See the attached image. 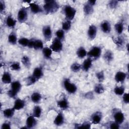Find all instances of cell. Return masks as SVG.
I'll return each mask as SVG.
<instances>
[{"mask_svg": "<svg viewBox=\"0 0 129 129\" xmlns=\"http://www.w3.org/2000/svg\"><path fill=\"white\" fill-rule=\"evenodd\" d=\"M10 69L11 70L13 71H18L20 70L21 69V66L20 63L18 62H14L12 63L10 66Z\"/></svg>", "mask_w": 129, "mask_h": 129, "instance_id": "b9f144b4", "label": "cell"}, {"mask_svg": "<svg viewBox=\"0 0 129 129\" xmlns=\"http://www.w3.org/2000/svg\"><path fill=\"white\" fill-rule=\"evenodd\" d=\"M97 29L95 25H91L89 26L87 34H88V36L90 40H93L96 37V36L97 34Z\"/></svg>", "mask_w": 129, "mask_h": 129, "instance_id": "30bf717a", "label": "cell"}, {"mask_svg": "<svg viewBox=\"0 0 129 129\" xmlns=\"http://www.w3.org/2000/svg\"><path fill=\"white\" fill-rule=\"evenodd\" d=\"M21 87L22 85L19 81H16L13 82L11 83V89L8 92V96L11 98H15L21 90Z\"/></svg>", "mask_w": 129, "mask_h": 129, "instance_id": "7a4b0ae2", "label": "cell"}, {"mask_svg": "<svg viewBox=\"0 0 129 129\" xmlns=\"http://www.w3.org/2000/svg\"><path fill=\"white\" fill-rule=\"evenodd\" d=\"M118 2L117 1H110L108 3V6L111 9H114L117 7Z\"/></svg>", "mask_w": 129, "mask_h": 129, "instance_id": "f6af8a7d", "label": "cell"}, {"mask_svg": "<svg viewBox=\"0 0 129 129\" xmlns=\"http://www.w3.org/2000/svg\"><path fill=\"white\" fill-rule=\"evenodd\" d=\"M114 43L118 46H122L124 43V40L121 37L118 36L116 37H113L112 38Z\"/></svg>", "mask_w": 129, "mask_h": 129, "instance_id": "e575fe53", "label": "cell"}, {"mask_svg": "<svg viewBox=\"0 0 129 129\" xmlns=\"http://www.w3.org/2000/svg\"><path fill=\"white\" fill-rule=\"evenodd\" d=\"M25 105V102L24 100L21 99H17L15 100L13 108L17 110L22 109L24 107Z\"/></svg>", "mask_w": 129, "mask_h": 129, "instance_id": "e0dca14e", "label": "cell"}, {"mask_svg": "<svg viewBox=\"0 0 129 129\" xmlns=\"http://www.w3.org/2000/svg\"><path fill=\"white\" fill-rule=\"evenodd\" d=\"M35 117L33 115L29 116L26 119V126L28 128H33L37 124Z\"/></svg>", "mask_w": 129, "mask_h": 129, "instance_id": "7c38bea8", "label": "cell"}, {"mask_svg": "<svg viewBox=\"0 0 129 129\" xmlns=\"http://www.w3.org/2000/svg\"><path fill=\"white\" fill-rule=\"evenodd\" d=\"M33 48L35 50H40L43 48V43L41 40L37 39L34 41Z\"/></svg>", "mask_w": 129, "mask_h": 129, "instance_id": "1f68e13d", "label": "cell"}, {"mask_svg": "<svg viewBox=\"0 0 129 129\" xmlns=\"http://www.w3.org/2000/svg\"><path fill=\"white\" fill-rule=\"evenodd\" d=\"M62 47L63 45L61 41L57 38H55L54 39L51 45L50 46V48L53 51L59 52L62 50Z\"/></svg>", "mask_w": 129, "mask_h": 129, "instance_id": "5b68a950", "label": "cell"}, {"mask_svg": "<svg viewBox=\"0 0 129 129\" xmlns=\"http://www.w3.org/2000/svg\"><path fill=\"white\" fill-rule=\"evenodd\" d=\"M2 129L7 128V129H10L11 128V124L9 122H6L2 124L1 126Z\"/></svg>", "mask_w": 129, "mask_h": 129, "instance_id": "681fc988", "label": "cell"}, {"mask_svg": "<svg viewBox=\"0 0 129 129\" xmlns=\"http://www.w3.org/2000/svg\"><path fill=\"white\" fill-rule=\"evenodd\" d=\"M63 86L67 92L70 94L75 93L77 90L76 86L74 84L72 83L69 79H66L64 80Z\"/></svg>", "mask_w": 129, "mask_h": 129, "instance_id": "8992f818", "label": "cell"}, {"mask_svg": "<svg viewBox=\"0 0 129 129\" xmlns=\"http://www.w3.org/2000/svg\"><path fill=\"white\" fill-rule=\"evenodd\" d=\"M53 122L54 124L57 126H60L64 123V117L61 112H59L57 114Z\"/></svg>", "mask_w": 129, "mask_h": 129, "instance_id": "9a60e30c", "label": "cell"}, {"mask_svg": "<svg viewBox=\"0 0 129 129\" xmlns=\"http://www.w3.org/2000/svg\"><path fill=\"white\" fill-rule=\"evenodd\" d=\"M42 33L44 38L46 41H49L52 36V31L49 25H46L43 26L42 28Z\"/></svg>", "mask_w": 129, "mask_h": 129, "instance_id": "52a82bcc", "label": "cell"}, {"mask_svg": "<svg viewBox=\"0 0 129 129\" xmlns=\"http://www.w3.org/2000/svg\"><path fill=\"white\" fill-rule=\"evenodd\" d=\"M17 18L18 20L20 23H23L27 20L28 18V14L26 10L24 8L21 9L19 11Z\"/></svg>", "mask_w": 129, "mask_h": 129, "instance_id": "ba28073f", "label": "cell"}, {"mask_svg": "<svg viewBox=\"0 0 129 129\" xmlns=\"http://www.w3.org/2000/svg\"><path fill=\"white\" fill-rule=\"evenodd\" d=\"M124 87L123 86L116 87L114 89V92L116 95H122L124 93Z\"/></svg>", "mask_w": 129, "mask_h": 129, "instance_id": "f35d334b", "label": "cell"}, {"mask_svg": "<svg viewBox=\"0 0 129 129\" xmlns=\"http://www.w3.org/2000/svg\"><path fill=\"white\" fill-rule=\"evenodd\" d=\"M2 81L4 84H10L12 83L11 76L8 72H4L2 75Z\"/></svg>", "mask_w": 129, "mask_h": 129, "instance_id": "7402d4cb", "label": "cell"}, {"mask_svg": "<svg viewBox=\"0 0 129 129\" xmlns=\"http://www.w3.org/2000/svg\"><path fill=\"white\" fill-rule=\"evenodd\" d=\"M29 40L26 38L22 37L18 40V43L20 45L23 46H28Z\"/></svg>", "mask_w": 129, "mask_h": 129, "instance_id": "ab89813d", "label": "cell"}, {"mask_svg": "<svg viewBox=\"0 0 129 129\" xmlns=\"http://www.w3.org/2000/svg\"><path fill=\"white\" fill-rule=\"evenodd\" d=\"M76 53L79 58H83L84 57H85V56L87 55V52L84 47L81 46L78 49Z\"/></svg>", "mask_w": 129, "mask_h": 129, "instance_id": "83f0119b", "label": "cell"}, {"mask_svg": "<svg viewBox=\"0 0 129 129\" xmlns=\"http://www.w3.org/2000/svg\"><path fill=\"white\" fill-rule=\"evenodd\" d=\"M15 109L13 107L11 108H7L4 110L3 113L4 117L6 118H10L13 116L14 113H15Z\"/></svg>", "mask_w": 129, "mask_h": 129, "instance_id": "ffe728a7", "label": "cell"}, {"mask_svg": "<svg viewBox=\"0 0 129 129\" xmlns=\"http://www.w3.org/2000/svg\"><path fill=\"white\" fill-rule=\"evenodd\" d=\"M57 105L58 107L63 110H66L69 107V102L66 98L57 101Z\"/></svg>", "mask_w": 129, "mask_h": 129, "instance_id": "2e32d148", "label": "cell"}, {"mask_svg": "<svg viewBox=\"0 0 129 129\" xmlns=\"http://www.w3.org/2000/svg\"><path fill=\"white\" fill-rule=\"evenodd\" d=\"M43 75L42 69L41 67L35 68L33 71L32 76L37 80L40 79Z\"/></svg>", "mask_w": 129, "mask_h": 129, "instance_id": "d6986e66", "label": "cell"}, {"mask_svg": "<svg viewBox=\"0 0 129 129\" xmlns=\"http://www.w3.org/2000/svg\"><path fill=\"white\" fill-rule=\"evenodd\" d=\"M113 117L115 122L118 124H121L124 120V116L123 113L120 111H116L113 115Z\"/></svg>", "mask_w": 129, "mask_h": 129, "instance_id": "9c48e42d", "label": "cell"}, {"mask_svg": "<svg viewBox=\"0 0 129 129\" xmlns=\"http://www.w3.org/2000/svg\"><path fill=\"white\" fill-rule=\"evenodd\" d=\"M21 62L26 68L28 69L30 68L31 66V60L28 56H23L21 59Z\"/></svg>", "mask_w": 129, "mask_h": 129, "instance_id": "f546056e", "label": "cell"}, {"mask_svg": "<svg viewBox=\"0 0 129 129\" xmlns=\"http://www.w3.org/2000/svg\"><path fill=\"white\" fill-rule=\"evenodd\" d=\"M29 6H30V8L31 12L34 14H37L38 13L42 12V10L41 8L37 4L33 3H30L29 4Z\"/></svg>", "mask_w": 129, "mask_h": 129, "instance_id": "603a6c76", "label": "cell"}, {"mask_svg": "<svg viewBox=\"0 0 129 129\" xmlns=\"http://www.w3.org/2000/svg\"><path fill=\"white\" fill-rule=\"evenodd\" d=\"M102 113L100 112H96L94 113L91 117V122L93 124H97L100 123V122L101 120L102 119Z\"/></svg>", "mask_w": 129, "mask_h": 129, "instance_id": "8fae6325", "label": "cell"}, {"mask_svg": "<svg viewBox=\"0 0 129 129\" xmlns=\"http://www.w3.org/2000/svg\"><path fill=\"white\" fill-rule=\"evenodd\" d=\"M128 97H129V95H128V93H123V97H122V99H123V102L126 104H127L129 102Z\"/></svg>", "mask_w": 129, "mask_h": 129, "instance_id": "c3c4849f", "label": "cell"}, {"mask_svg": "<svg viewBox=\"0 0 129 129\" xmlns=\"http://www.w3.org/2000/svg\"><path fill=\"white\" fill-rule=\"evenodd\" d=\"M56 38L60 40H62L63 39L64 37V31L62 29L58 30L55 33Z\"/></svg>", "mask_w": 129, "mask_h": 129, "instance_id": "60d3db41", "label": "cell"}, {"mask_svg": "<svg viewBox=\"0 0 129 129\" xmlns=\"http://www.w3.org/2000/svg\"><path fill=\"white\" fill-rule=\"evenodd\" d=\"M88 3L91 5V6H93L94 5H95V3H96V1H93V0H90V1H88Z\"/></svg>", "mask_w": 129, "mask_h": 129, "instance_id": "816d5d0a", "label": "cell"}, {"mask_svg": "<svg viewBox=\"0 0 129 129\" xmlns=\"http://www.w3.org/2000/svg\"><path fill=\"white\" fill-rule=\"evenodd\" d=\"M101 48L99 46H93L91 49L87 52V55L88 57L93 59H98L101 55Z\"/></svg>", "mask_w": 129, "mask_h": 129, "instance_id": "3957f363", "label": "cell"}, {"mask_svg": "<svg viewBox=\"0 0 129 129\" xmlns=\"http://www.w3.org/2000/svg\"><path fill=\"white\" fill-rule=\"evenodd\" d=\"M126 77V74L121 71L117 72L115 75V80L117 82H123Z\"/></svg>", "mask_w": 129, "mask_h": 129, "instance_id": "ac0fdd59", "label": "cell"}, {"mask_svg": "<svg viewBox=\"0 0 129 129\" xmlns=\"http://www.w3.org/2000/svg\"><path fill=\"white\" fill-rule=\"evenodd\" d=\"M83 10L86 15H90L93 12V6L90 5L88 2L84 5Z\"/></svg>", "mask_w": 129, "mask_h": 129, "instance_id": "44dd1931", "label": "cell"}, {"mask_svg": "<svg viewBox=\"0 0 129 129\" xmlns=\"http://www.w3.org/2000/svg\"><path fill=\"white\" fill-rule=\"evenodd\" d=\"M8 42L12 44V45H15L16 44L17 41V37L16 33L14 32H12L8 36Z\"/></svg>", "mask_w": 129, "mask_h": 129, "instance_id": "484cf974", "label": "cell"}, {"mask_svg": "<svg viewBox=\"0 0 129 129\" xmlns=\"http://www.w3.org/2000/svg\"><path fill=\"white\" fill-rule=\"evenodd\" d=\"M110 128H119V124H118V123H117L115 122H111L109 124V127Z\"/></svg>", "mask_w": 129, "mask_h": 129, "instance_id": "bcb514c9", "label": "cell"}, {"mask_svg": "<svg viewBox=\"0 0 129 129\" xmlns=\"http://www.w3.org/2000/svg\"><path fill=\"white\" fill-rule=\"evenodd\" d=\"M102 31L104 33H109L111 31V25L107 21H104L100 25Z\"/></svg>", "mask_w": 129, "mask_h": 129, "instance_id": "5bb4252c", "label": "cell"}, {"mask_svg": "<svg viewBox=\"0 0 129 129\" xmlns=\"http://www.w3.org/2000/svg\"><path fill=\"white\" fill-rule=\"evenodd\" d=\"M6 23L8 27L10 28H13L16 24V20L11 16H9L6 19Z\"/></svg>", "mask_w": 129, "mask_h": 129, "instance_id": "d4e9b609", "label": "cell"}, {"mask_svg": "<svg viewBox=\"0 0 129 129\" xmlns=\"http://www.w3.org/2000/svg\"><path fill=\"white\" fill-rule=\"evenodd\" d=\"M76 128H90L91 127V124L89 122H85L81 124H76Z\"/></svg>", "mask_w": 129, "mask_h": 129, "instance_id": "7bdbcfd3", "label": "cell"}, {"mask_svg": "<svg viewBox=\"0 0 129 129\" xmlns=\"http://www.w3.org/2000/svg\"><path fill=\"white\" fill-rule=\"evenodd\" d=\"M41 95L38 92H34L31 96V99L32 101L35 103H39L41 101Z\"/></svg>", "mask_w": 129, "mask_h": 129, "instance_id": "cb8c5ba5", "label": "cell"}, {"mask_svg": "<svg viewBox=\"0 0 129 129\" xmlns=\"http://www.w3.org/2000/svg\"><path fill=\"white\" fill-rule=\"evenodd\" d=\"M81 69V65L78 62H74L71 66V70L75 73L79 72Z\"/></svg>", "mask_w": 129, "mask_h": 129, "instance_id": "8d00e7d4", "label": "cell"}, {"mask_svg": "<svg viewBox=\"0 0 129 129\" xmlns=\"http://www.w3.org/2000/svg\"><path fill=\"white\" fill-rule=\"evenodd\" d=\"M63 11L67 20L71 21L74 18L76 14V10L74 8L70 5H66Z\"/></svg>", "mask_w": 129, "mask_h": 129, "instance_id": "277c9868", "label": "cell"}, {"mask_svg": "<svg viewBox=\"0 0 129 129\" xmlns=\"http://www.w3.org/2000/svg\"><path fill=\"white\" fill-rule=\"evenodd\" d=\"M71 27V21L67 20L62 24V29L63 31H68Z\"/></svg>", "mask_w": 129, "mask_h": 129, "instance_id": "d590c367", "label": "cell"}, {"mask_svg": "<svg viewBox=\"0 0 129 129\" xmlns=\"http://www.w3.org/2000/svg\"><path fill=\"white\" fill-rule=\"evenodd\" d=\"M34 40H29V43L28 45V47L30 48H33V44H34Z\"/></svg>", "mask_w": 129, "mask_h": 129, "instance_id": "f907efd6", "label": "cell"}, {"mask_svg": "<svg viewBox=\"0 0 129 129\" xmlns=\"http://www.w3.org/2000/svg\"><path fill=\"white\" fill-rule=\"evenodd\" d=\"M96 76L100 82H102L104 80V74L103 71L97 72L96 74Z\"/></svg>", "mask_w": 129, "mask_h": 129, "instance_id": "ee69618b", "label": "cell"}, {"mask_svg": "<svg viewBox=\"0 0 129 129\" xmlns=\"http://www.w3.org/2000/svg\"><path fill=\"white\" fill-rule=\"evenodd\" d=\"M38 80L34 78L32 75L29 76L26 79V85L27 86H30L35 84Z\"/></svg>", "mask_w": 129, "mask_h": 129, "instance_id": "74e56055", "label": "cell"}, {"mask_svg": "<svg viewBox=\"0 0 129 129\" xmlns=\"http://www.w3.org/2000/svg\"><path fill=\"white\" fill-rule=\"evenodd\" d=\"M6 9V5L5 2L3 1H0V11L1 13H3Z\"/></svg>", "mask_w": 129, "mask_h": 129, "instance_id": "7dc6e473", "label": "cell"}, {"mask_svg": "<svg viewBox=\"0 0 129 129\" xmlns=\"http://www.w3.org/2000/svg\"><path fill=\"white\" fill-rule=\"evenodd\" d=\"M42 113L41 108L38 105L35 106L33 108V115L35 118H39L40 117Z\"/></svg>", "mask_w": 129, "mask_h": 129, "instance_id": "4dcf8cb0", "label": "cell"}, {"mask_svg": "<svg viewBox=\"0 0 129 129\" xmlns=\"http://www.w3.org/2000/svg\"><path fill=\"white\" fill-rule=\"evenodd\" d=\"M105 91L104 87L101 84H96L94 87V92L98 94L103 93Z\"/></svg>", "mask_w": 129, "mask_h": 129, "instance_id": "836d02e7", "label": "cell"}, {"mask_svg": "<svg viewBox=\"0 0 129 129\" xmlns=\"http://www.w3.org/2000/svg\"><path fill=\"white\" fill-rule=\"evenodd\" d=\"M103 58L106 61L108 62H110L113 59V53L111 51L109 50H107L104 53L103 55Z\"/></svg>", "mask_w": 129, "mask_h": 129, "instance_id": "f1b7e54d", "label": "cell"}, {"mask_svg": "<svg viewBox=\"0 0 129 129\" xmlns=\"http://www.w3.org/2000/svg\"><path fill=\"white\" fill-rule=\"evenodd\" d=\"M52 53V50L50 48V47H43L42 49V53L44 57L46 59H50L51 56V54Z\"/></svg>", "mask_w": 129, "mask_h": 129, "instance_id": "4316f807", "label": "cell"}, {"mask_svg": "<svg viewBox=\"0 0 129 129\" xmlns=\"http://www.w3.org/2000/svg\"><path fill=\"white\" fill-rule=\"evenodd\" d=\"M44 12L47 14L54 13L57 11L59 9V5L57 3L53 0L45 1V4L43 6Z\"/></svg>", "mask_w": 129, "mask_h": 129, "instance_id": "6da1fadb", "label": "cell"}, {"mask_svg": "<svg viewBox=\"0 0 129 129\" xmlns=\"http://www.w3.org/2000/svg\"><path fill=\"white\" fill-rule=\"evenodd\" d=\"M92 65V60L89 57H88L83 61L81 66V68L83 71L85 72H87L90 69Z\"/></svg>", "mask_w": 129, "mask_h": 129, "instance_id": "4fadbf2b", "label": "cell"}, {"mask_svg": "<svg viewBox=\"0 0 129 129\" xmlns=\"http://www.w3.org/2000/svg\"><path fill=\"white\" fill-rule=\"evenodd\" d=\"M114 28L116 32L118 34H120L122 33L123 30V24L121 22H119L115 24L114 26Z\"/></svg>", "mask_w": 129, "mask_h": 129, "instance_id": "d6a6232c", "label": "cell"}]
</instances>
